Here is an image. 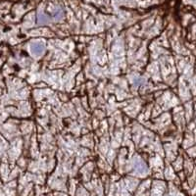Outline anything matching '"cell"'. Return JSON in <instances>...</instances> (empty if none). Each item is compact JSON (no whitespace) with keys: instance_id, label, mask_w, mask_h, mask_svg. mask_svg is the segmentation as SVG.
Here are the masks:
<instances>
[{"instance_id":"6da1fadb","label":"cell","mask_w":196,"mask_h":196,"mask_svg":"<svg viewBox=\"0 0 196 196\" xmlns=\"http://www.w3.org/2000/svg\"><path fill=\"white\" fill-rule=\"evenodd\" d=\"M44 46H43L41 43L39 42H35L34 43L33 45H31V51H33V53H34L35 55H40L42 54L43 52H44Z\"/></svg>"},{"instance_id":"7a4b0ae2","label":"cell","mask_w":196,"mask_h":196,"mask_svg":"<svg viewBox=\"0 0 196 196\" xmlns=\"http://www.w3.org/2000/svg\"><path fill=\"white\" fill-rule=\"evenodd\" d=\"M50 22V19L49 17H46V16L42 15V14H39L38 15V23L39 24H47Z\"/></svg>"}]
</instances>
